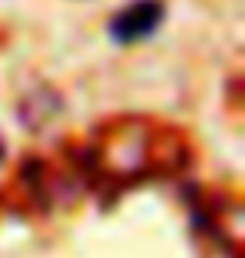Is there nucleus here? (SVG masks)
<instances>
[{"mask_svg":"<svg viewBox=\"0 0 245 258\" xmlns=\"http://www.w3.org/2000/svg\"><path fill=\"white\" fill-rule=\"evenodd\" d=\"M161 20H165L161 0H131V4L118 7V14L108 20V34L118 44H138V40H148L161 27Z\"/></svg>","mask_w":245,"mask_h":258,"instance_id":"obj_1","label":"nucleus"},{"mask_svg":"<svg viewBox=\"0 0 245 258\" xmlns=\"http://www.w3.org/2000/svg\"><path fill=\"white\" fill-rule=\"evenodd\" d=\"M0 161H4V138H0Z\"/></svg>","mask_w":245,"mask_h":258,"instance_id":"obj_2","label":"nucleus"}]
</instances>
